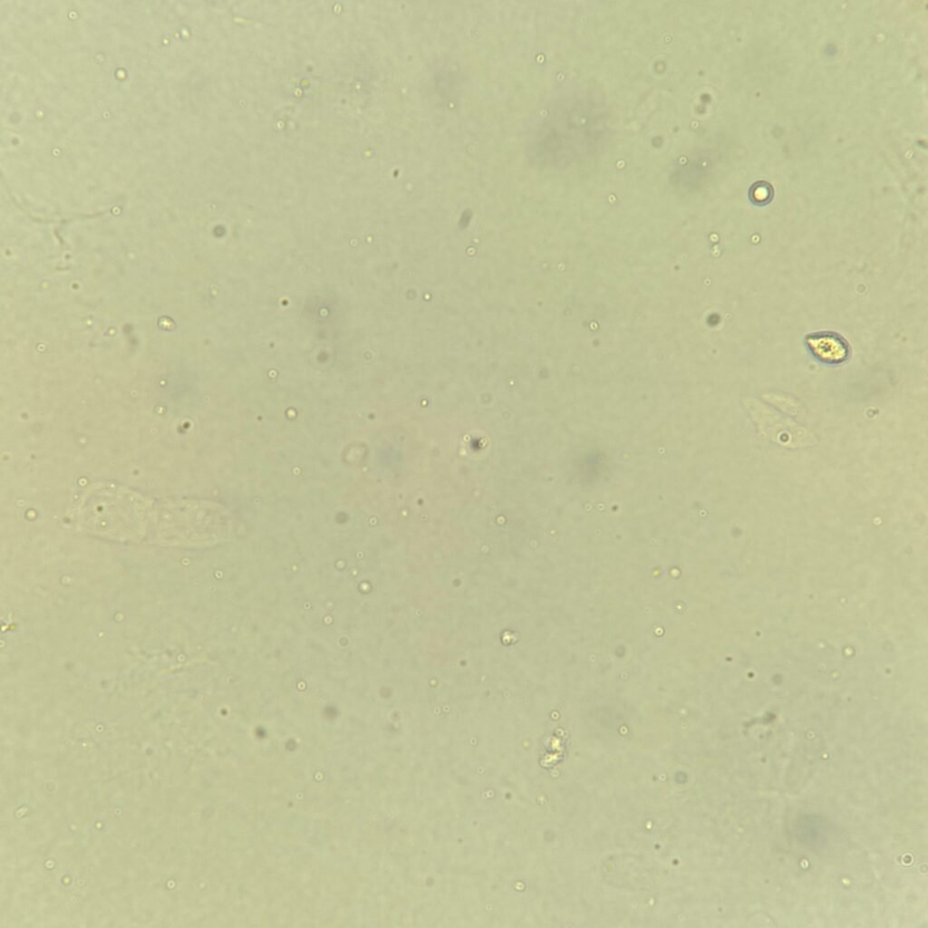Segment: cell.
Here are the masks:
<instances>
[{
	"mask_svg": "<svg viewBox=\"0 0 928 928\" xmlns=\"http://www.w3.org/2000/svg\"><path fill=\"white\" fill-rule=\"evenodd\" d=\"M749 195L753 204L765 206L772 200L774 190L769 183L758 181L751 186Z\"/></svg>",
	"mask_w": 928,
	"mask_h": 928,
	"instance_id": "cell-3",
	"label": "cell"
},
{
	"mask_svg": "<svg viewBox=\"0 0 928 928\" xmlns=\"http://www.w3.org/2000/svg\"><path fill=\"white\" fill-rule=\"evenodd\" d=\"M150 502L115 485L93 488L77 507V521L92 531L131 532L147 526Z\"/></svg>",
	"mask_w": 928,
	"mask_h": 928,
	"instance_id": "cell-1",
	"label": "cell"
},
{
	"mask_svg": "<svg viewBox=\"0 0 928 928\" xmlns=\"http://www.w3.org/2000/svg\"><path fill=\"white\" fill-rule=\"evenodd\" d=\"M805 345L818 362L839 365L850 356L851 348L845 337L834 331H818L805 336Z\"/></svg>",
	"mask_w": 928,
	"mask_h": 928,
	"instance_id": "cell-2",
	"label": "cell"
}]
</instances>
